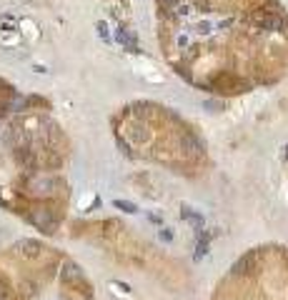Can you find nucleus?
<instances>
[{
  "mask_svg": "<svg viewBox=\"0 0 288 300\" xmlns=\"http://www.w3.org/2000/svg\"><path fill=\"white\" fill-rule=\"evenodd\" d=\"M213 300H288V250L261 248L246 255Z\"/></svg>",
  "mask_w": 288,
  "mask_h": 300,
  "instance_id": "nucleus-1",
  "label": "nucleus"
},
{
  "mask_svg": "<svg viewBox=\"0 0 288 300\" xmlns=\"http://www.w3.org/2000/svg\"><path fill=\"white\" fill-rule=\"evenodd\" d=\"M115 38L125 45V50H130V53H138V43H135V35H130L125 28H118L115 30Z\"/></svg>",
  "mask_w": 288,
  "mask_h": 300,
  "instance_id": "nucleus-2",
  "label": "nucleus"
},
{
  "mask_svg": "<svg viewBox=\"0 0 288 300\" xmlns=\"http://www.w3.org/2000/svg\"><path fill=\"white\" fill-rule=\"evenodd\" d=\"M98 35H100L103 40H108V25H105V23H98Z\"/></svg>",
  "mask_w": 288,
  "mask_h": 300,
  "instance_id": "nucleus-3",
  "label": "nucleus"
},
{
  "mask_svg": "<svg viewBox=\"0 0 288 300\" xmlns=\"http://www.w3.org/2000/svg\"><path fill=\"white\" fill-rule=\"evenodd\" d=\"M286 150H288V148H286Z\"/></svg>",
  "mask_w": 288,
  "mask_h": 300,
  "instance_id": "nucleus-4",
  "label": "nucleus"
}]
</instances>
